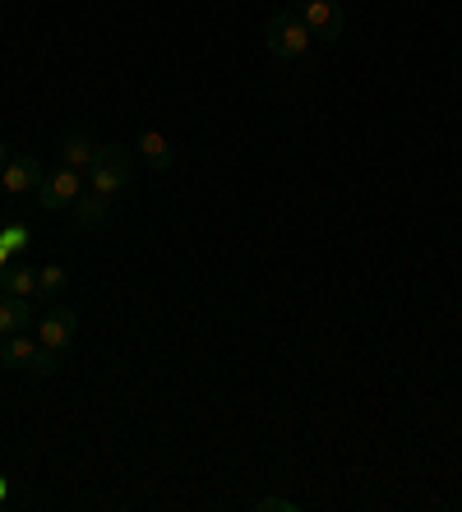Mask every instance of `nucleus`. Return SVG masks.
<instances>
[{"label": "nucleus", "mask_w": 462, "mask_h": 512, "mask_svg": "<svg viewBox=\"0 0 462 512\" xmlns=\"http://www.w3.org/2000/svg\"><path fill=\"white\" fill-rule=\"evenodd\" d=\"M0 494H5V480H0Z\"/></svg>", "instance_id": "nucleus-19"}, {"label": "nucleus", "mask_w": 462, "mask_h": 512, "mask_svg": "<svg viewBox=\"0 0 462 512\" xmlns=\"http://www.w3.org/2000/svg\"><path fill=\"white\" fill-rule=\"evenodd\" d=\"M84 194V171L74 167H61L56 176H47L37 185V203H42V213H70V203Z\"/></svg>", "instance_id": "nucleus-3"}, {"label": "nucleus", "mask_w": 462, "mask_h": 512, "mask_svg": "<svg viewBox=\"0 0 462 512\" xmlns=\"http://www.w3.org/2000/svg\"><path fill=\"white\" fill-rule=\"evenodd\" d=\"M0 342H5V337H0Z\"/></svg>", "instance_id": "nucleus-20"}, {"label": "nucleus", "mask_w": 462, "mask_h": 512, "mask_svg": "<svg viewBox=\"0 0 462 512\" xmlns=\"http://www.w3.org/2000/svg\"><path fill=\"white\" fill-rule=\"evenodd\" d=\"M107 213H111V199H107V194H98V190H84L79 199L70 203V217H74V227H79V231L102 227V222H107Z\"/></svg>", "instance_id": "nucleus-7"}, {"label": "nucleus", "mask_w": 462, "mask_h": 512, "mask_svg": "<svg viewBox=\"0 0 462 512\" xmlns=\"http://www.w3.org/2000/svg\"><path fill=\"white\" fill-rule=\"evenodd\" d=\"M93 153H98V143L88 139V130H74V134H65V143H61V167L88 171V162H93Z\"/></svg>", "instance_id": "nucleus-9"}, {"label": "nucleus", "mask_w": 462, "mask_h": 512, "mask_svg": "<svg viewBox=\"0 0 462 512\" xmlns=\"http://www.w3.org/2000/svg\"><path fill=\"white\" fill-rule=\"evenodd\" d=\"M305 28L315 37H324V42H338L342 37V10L333 5V0H305Z\"/></svg>", "instance_id": "nucleus-6"}, {"label": "nucleus", "mask_w": 462, "mask_h": 512, "mask_svg": "<svg viewBox=\"0 0 462 512\" xmlns=\"http://www.w3.org/2000/svg\"><path fill=\"white\" fill-rule=\"evenodd\" d=\"M0 250H5V254H24L28 250V231L24 227H5V231H0Z\"/></svg>", "instance_id": "nucleus-14"}, {"label": "nucleus", "mask_w": 462, "mask_h": 512, "mask_svg": "<svg viewBox=\"0 0 462 512\" xmlns=\"http://www.w3.org/2000/svg\"><path fill=\"white\" fill-rule=\"evenodd\" d=\"M28 328V300L24 296H0V337H10V333H24Z\"/></svg>", "instance_id": "nucleus-11"}, {"label": "nucleus", "mask_w": 462, "mask_h": 512, "mask_svg": "<svg viewBox=\"0 0 462 512\" xmlns=\"http://www.w3.org/2000/svg\"><path fill=\"white\" fill-rule=\"evenodd\" d=\"M65 286H70V273H65L61 263H47V268H37V296H61Z\"/></svg>", "instance_id": "nucleus-13"}, {"label": "nucleus", "mask_w": 462, "mask_h": 512, "mask_svg": "<svg viewBox=\"0 0 462 512\" xmlns=\"http://www.w3.org/2000/svg\"><path fill=\"white\" fill-rule=\"evenodd\" d=\"M37 351H42V342H37V337L10 333L5 342H0V365H10V370H28Z\"/></svg>", "instance_id": "nucleus-8"}, {"label": "nucleus", "mask_w": 462, "mask_h": 512, "mask_svg": "<svg viewBox=\"0 0 462 512\" xmlns=\"http://www.w3.org/2000/svg\"><path fill=\"white\" fill-rule=\"evenodd\" d=\"M5 259H10V254H5V250H0V273H5Z\"/></svg>", "instance_id": "nucleus-18"}, {"label": "nucleus", "mask_w": 462, "mask_h": 512, "mask_svg": "<svg viewBox=\"0 0 462 512\" xmlns=\"http://www.w3.org/2000/svg\"><path fill=\"white\" fill-rule=\"evenodd\" d=\"M5 162H10V148H5V143H0V167H5Z\"/></svg>", "instance_id": "nucleus-17"}, {"label": "nucleus", "mask_w": 462, "mask_h": 512, "mask_svg": "<svg viewBox=\"0 0 462 512\" xmlns=\"http://www.w3.org/2000/svg\"><path fill=\"white\" fill-rule=\"evenodd\" d=\"M139 153H144V162H148L153 171H167L171 162H176V153H171L167 134H158V130H144V134H139Z\"/></svg>", "instance_id": "nucleus-10"}, {"label": "nucleus", "mask_w": 462, "mask_h": 512, "mask_svg": "<svg viewBox=\"0 0 462 512\" xmlns=\"http://www.w3.org/2000/svg\"><path fill=\"white\" fill-rule=\"evenodd\" d=\"M310 28H305V19L296 10H282V14H273L268 19V28H264V42H268V51L278 60H301L305 51H310Z\"/></svg>", "instance_id": "nucleus-2"}, {"label": "nucleus", "mask_w": 462, "mask_h": 512, "mask_svg": "<svg viewBox=\"0 0 462 512\" xmlns=\"http://www.w3.org/2000/svg\"><path fill=\"white\" fill-rule=\"evenodd\" d=\"M0 286L10 291V296H37V268L33 263H14V268H5L0 273Z\"/></svg>", "instance_id": "nucleus-12"}, {"label": "nucleus", "mask_w": 462, "mask_h": 512, "mask_svg": "<svg viewBox=\"0 0 462 512\" xmlns=\"http://www.w3.org/2000/svg\"><path fill=\"white\" fill-rule=\"evenodd\" d=\"M74 333H79V314L65 310V305L47 310L42 314V323H37V342L47 346V351H65V346L74 342Z\"/></svg>", "instance_id": "nucleus-4"}, {"label": "nucleus", "mask_w": 462, "mask_h": 512, "mask_svg": "<svg viewBox=\"0 0 462 512\" xmlns=\"http://www.w3.org/2000/svg\"><path fill=\"white\" fill-rule=\"evenodd\" d=\"M255 508L259 512H296L301 503H296V499H282V494H264V499H255Z\"/></svg>", "instance_id": "nucleus-16"}, {"label": "nucleus", "mask_w": 462, "mask_h": 512, "mask_svg": "<svg viewBox=\"0 0 462 512\" xmlns=\"http://www.w3.org/2000/svg\"><path fill=\"white\" fill-rule=\"evenodd\" d=\"M28 370H33V379H51V374H56V351H47V346H42Z\"/></svg>", "instance_id": "nucleus-15"}, {"label": "nucleus", "mask_w": 462, "mask_h": 512, "mask_svg": "<svg viewBox=\"0 0 462 512\" xmlns=\"http://www.w3.org/2000/svg\"><path fill=\"white\" fill-rule=\"evenodd\" d=\"M0 185H5L10 194L37 190V185H42V162H37V157H28V153H10V162L0 167Z\"/></svg>", "instance_id": "nucleus-5"}, {"label": "nucleus", "mask_w": 462, "mask_h": 512, "mask_svg": "<svg viewBox=\"0 0 462 512\" xmlns=\"http://www.w3.org/2000/svg\"><path fill=\"white\" fill-rule=\"evenodd\" d=\"M130 180H134V157L125 153L121 143H98V153L88 162V190L111 199V194L130 190Z\"/></svg>", "instance_id": "nucleus-1"}]
</instances>
